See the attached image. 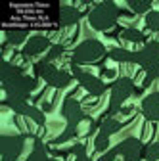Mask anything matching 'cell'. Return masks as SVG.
<instances>
[{
    "label": "cell",
    "instance_id": "obj_23",
    "mask_svg": "<svg viewBox=\"0 0 159 161\" xmlns=\"http://www.w3.org/2000/svg\"><path fill=\"white\" fill-rule=\"evenodd\" d=\"M146 27L153 33H159V10H151L146 15Z\"/></svg>",
    "mask_w": 159,
    "mask_h": 161
},
{
    "label": "cell",
    "instance_id": "obj_22",
    "mask_svg": "<svg viewBox=\"0 0 159 161\" xmlns=\"http://www.w3.org/2000/svg\"><path fill=\"white\" fill-rule=\"evenodd\" d=\"M144 159L146 161H159V140L144 148Z\"/></svg>",
    "mask_w": 159,
    "mask_h": 161
},
{
    "label": "cell",
    "instance_id": "obj_19",
    "mask_svg": "<svg viewBox=\"0 0 159 161\" xmlns=\"http://www.w3.org/2000/svg\"><path fill=\"white\" fill-rule=\"evenodd\" d=\"M109 146H111V138L102 134V132H96V136H94V150L100 152V153H106L107 150H111Z\"/></svg>",
    "mask_w": 159,
    "mask_h": 161
},
{
    "label": "cell",
    "instance_id": "obj_13",
    "mask_svg": "<svg viewBox=\"0 0 159 161\" xmlns=\"http://www.w3.org/2000/svg\"><path fill=\"white\" fill-rule=\"evenodd\" d=\"M4 38L10 46H25V42L29 40V29L23 27H10L4 31Z\"/></svg>",
    "mask_w": 159,
    "mask_h": 161
},
{
    "label": "cell",
    "instance_id": "obj_5",
    "mask_svg": "<svg viewBox=\"0 0 159 161\" xmlns=\"http://www.w3.org/2000/svg\"><path fill=\"white\" fill-rule=\"evenodd\" d=\"M71 75L77 79V83L81 85V88L86 90V92H88L90 96H94V98L106 94V90H107V85H106L104 79H100V77H96V75L85 71L81 65H77V64H73V62H71Z\"/></svg>",
    "mask_w": 159,
    "mask_h": 161
},
{
    "label": "cell",
    "instance_id": "obj_9",
    "mask_svg": "<svg viewBox=\"0 0 159 161\" xmlns=\"http://www.w3.org/2000/svg\"><path fill=\"white\" fill-rule=\"evenodd\" d=\"M142 140L136 136H129L123 142H119L115 148L119 152V157L123 161H142L144 157V148H142Z\"/></svg>",
    "mask_w": 159,
    "mask_h": 161
},
{
    "label": "cell",
    "instance_id": "obj_14",
    "mask_svg": "<svg viewBox=\"0 0 159 161\" xmlns=\"http://www.w3.org/2000/svg\"><path fill=\"white\" fill-rule=\"evenodd\" d=\"M107 56L117 64H127V65H134V52L123 46H113L107 50Z\"/></svg>",
    "mask_w": 159,
    "mask_h": 161
},
{
    "label": "cell",
    "instance_id": "obj_17",
    "mask_svg": "<svg viewBox=\"0 0 159 161\" xmlns=\"http://www.w3.org/2000/svg\"><path fill=\"white\" fill-rule=\"evenodd\" d=\"M119 130H121V121H119L117 117H104L102 123H100V129H98V132H102L106 136H113L117 134Z\"/></svg>",
    "mask_w": 159,
    "mask_h": 161
},
{
    "label": "cell",
    "instance_id": "obj_15",
    "mask_svg": "<svg viewBox=\"0 0 159 161\" xmlns=\"http://www.w3.org/2000/svg\"><path fill=\"white\" fill-rule=\"evenodd\" d=\"M33 142H35V148H33V152L27 155L25 161H50L48 146L42 142L41 138H33Z\"/></svg>",
    "mask_w": 159,
    "mask_h": 161
},
{
    "label": "cell",
    "instance_id": "obj_3",
    "mask_svg": "<svg viewBox=\"0 0 159 161\" xmlns=\"http://www.w3.org/2000/svg\"><path fill=\"white\" fill-rule=\"evenodd\" d=\"M35 71L52 88H65L75 79L67 69H59L56 64H50V62H46V59H41V62L35 65Z\"/></svg>",
    "mask_w": 159,
    "mask_h": 161
},
{
    "label": "cell",
    "instance_id": "obj_11",
    "mask_svg": "<svg viewBox=\"0 0 159 161\" xmlns=\"http://www.w3.org/2000/svg\"><path fill=\"white\" fill-rule=\"evenodd\" d=\"M140 111H142V115L148 121H151V123H159V92H151V94H148L142 100Z\"/></svg>",
    "mask_w": 159,
    "mask_h": 161
},
{
    "label": "cell",
    "instance_id": "obj_12",
    "mask_svg": "<svg viewBox=\"0 0 159 161\" xmlns=\"http://www.w3.org/2000/svg\"><path fill=\"white\" fill-rule=\"evenodd\" d=\"M79 19H81V12L73 6H62L58 10V27L59 29H67V27L77 25Z\"/></svg>",
    "mask_w": 159,
    "mask_h": 161
},
{
    "label": "cell",
    "instance_id": "obj_8",
    "mask_svg": "<svg viewBox=\"0 0 159 161\" xmlns=\"http://www.w3.org/2000/svg\"><path fill=\"white\" fill-rule=\"evenodd\" d=\"M52 46V40L48 35H33L29 36V40L25 42V46L21 48V58L23 59H33L42 56L44 52H48Z\"/></svg>",
    "mask_w": 159,
    "mask_h": 161
},
{
    "label": "cell",
    "instance_id": "obj_4",
    "mask_svg": "<svg viewBox=\"0 0 159 161\" xmlns=\"http://www.w3.org/2000/svg\"><path fill=\"white\" fill-rule=\"evenodd\" d=\"M36 88V79H33L27 73H19L8 80H2V90L6 98H19V100H29L33 90Z\"/></svg>",
    "mask_w": 159,
    "mask_h": 161
},
{
    "label": "cell",
    "instance_id": "obj_1",
    "mask_svg": "<svg viewBox=\"0 0 159 161\" xmlns=\"http://www.w3.org/2000/svg\"><path fill=\"white\" fill-rule=\"evenodd\" d=\"M119 17H121V10L115 2H98L88 14V25L100 33H106L113 25H117Z\"/></svg>",
    "mask_w": 159,
    "mask_h": 161
},
{
    "label": "cell",
    "instance_id": "obj_25",
    "mask_svg": "<svg viewBox=\"0 0 159 161\" xmlns=\"http://www.w3.org/2000/svg\"><path fill=\"white\" fill-rule=\"evenodd\" d=\"M75 161H92V157H90L88 153H83V155H77Z\"/></svg>",
    "mask_w": 159,
    "mask_h": 161
},
{
    "label": "cell",
    "instance_id": "obj_20",
    "mask_svg": "<svg viewBox=\"0 0 159 161\" xmlns=\"http://www.w3.org/2000/svg\"><path fill=\"white\" fill-rule=\"evenodd\" d=\"M63 52H65V44H62V42H56V44H52V46H50V50L46 52V56H44L42 59H46V62L54 64L56 59H59V58L63 56Z\"/></svg>",
    "mask_w": 159,
    "mask_h": 161
},
{
    "label": "cell",
    "instance_id": "obj_2",
    "mask_svg": "<svg viewBox=\"0 0 159 161\" xmlns=\"http://www.w3.org/2000/svg\"><path fill=\"white\" fill-rule=\"evenodd\" d=\"M107 56V50L106 46L96 38H86L83 40L81 44H77L71 52V62L77 64V65H90V64H96L100 59Z\"/></svg>",
    "mask_w": 159,
    "mask_h": 161
},
{
    "label": "cell",
    "instance_id": "obj_7",
    "mask_svg": "<svg viewBox=\"0 0 159 161\" xmlns=\"http://www.w3.org/2000/svg\"><path fill=\"white\" fill-rule=\"evenodd\" d=\"M62 115H63V119L67 121V127H75V129L88 117L86 111H85V108H83V104L79 102L77 98H73V96L63 100Z\"/></svg>",
    "mask_w": 159,
    "mask_h": 161
},
{
    "label": "cell",
    "instance_id": "obj_24",
    "mask_svg": "<svg viewBox=\"0 0 159 161\" xmlns=\"http://www.w3.org/2000/svg\"><path fill=\"white\" fill-rule=\"evenodd\" d=\"M119 157V152H117V148H111V150H107L104 155H102V159L100 161H115Z\"/></svg>",
    "mask_w": 159,
    "mask_h": 161
},
{
    "label": "cell",
    "instance_id": "obj_10",
    "mask_svg": "<svg viewBox=\"0 0 159 161\" xmlns=\"http://www.w3.org/2000/svg\"><path fill=\"white\" fill-rule=\"evenodd\" d=\"M159 59V40H148L138 50H134V65H140L142 69Z\"/></svg>",
    "mask_w": 159,
    "mask_h": 161
},
{
    "label": "cell",
    "instance_id": "obj_16",
    "mask_svg": "<svg viewBox=\"0 0 159 161\" xmlns=\"http://www.w3.org/2000/svg\"><path fill=\"white\" fill-rule=\"evenodd\" d=\"M121 40H123V42H130V44H144V42H148L146 35L140 29H136V27L123 29L121 31Z\"/></svg>",
    "mask_w": 159,
    "mask_h": 161
},
{
    "label": "cell",
    "instance_id": "obj_6",
    "mask_svg": "<svg viewBox=\"0 0 159 161\" xmlns=\"http://www.w3.org/2000/svg\"><path fill=\"white\" fill-rule=\"evenodd\" d=\"M25 142H27L25 134H2V140H0L2 161H17L25 148Z\"/></svg>",
    "mask_w": 159,
    "mask_h": 161
},
{
    "label": "cell",
    "instance_id": "obj_18",
    "mask_svg": "<svg viewBox=\"0 0 159 161\" xmlns=\"http://www.w3.org/2000/svg\"><path fill=\"white\" fill-rule=\"evenodd\" d=\"M127 6H129L134 14H138V15H142V14L148 15V14L151 12V2H148V0H129Z\"/></svg>",
    "mask_w": 159,
    "mask_h": 161
},
{
    "label": "cell",
    "instance_id": "obj_21",
    "mask_svg": "<svg viewBox=\"0 0 159 161\" xmlns=\"http://www.w3.org/2000/svg\"><path fill=\"white\" fill-rule=\"evenodd\" d=\"M142 71L146 75V80H144V85H142V88H144V86H148L151 83V80L159 79V59H157V62H153V64H150V65H146Z\"/></svg>",
    "mask_w": 159,
    "mask_h": 161
},
{
    "label": "cell",
    "instance_id": "obj_26",
    "mask_svg": "<svg viewBox=\"0 0 159 161\" xmlns=\"http://www.w3.org/2000/svg\"><path fill=\"white\" fill-rule=\"evenodd\" d=\"M50 161H59V159H50Z\"/></svg>",
    "mask_w": 159,
    "mask_h": 161
}]
</instances>
